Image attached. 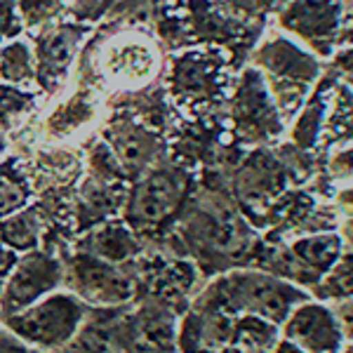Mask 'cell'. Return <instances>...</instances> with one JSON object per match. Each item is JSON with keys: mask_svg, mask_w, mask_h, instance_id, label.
I'll return each instance as SVG.
<instances>
[{"mask_svg": "<svg viewBox=\"0 0 353 353\" xmlns=\"http://www.w3.org/2000/svg\"><path fill=\"white\" fill-rule=\"evenodd\" d=\"M254 68L264 78L285 123L297 116L323 76V61L283 31L261 41L254 52Z\"/></svg>", "mask_w": 353, "mask_h": 353, "instance_id": "1", "label": "cell"}, {"mask_svg": "<svg viewBox=\"0 0 353 353\" xmlns=\"http://www.w3.org/2000/svg\"><path fill=\"white\" fill-rule=\"evenodd\" d=\"M85 321V301L71 290H54L26 309L3 316V327L36 349L57 353L78 337Z\"/></svg>", "mask_w": 353, "mask_h": 353, "instance_id": "2", "label": "cell"}, {"mask_svg": "<svg viewBox=\"0 0 353 353\" xmlns=\"http://www.w3.org/2000/svg\"><path fill=\"white\" fill-rule=\"evenodd\" d=\"M217 288L224 309L245 311L269 323H285L294 306L301 304V292L264 273H233Z\"/></svg>", "mask_w": 353, "mask_h": 353, "instance_id": "3", "label": "cell"}, {"mask_svg": "<svg viewBox=\"0 0 353 353\" xmlns=\"http://www.w3.org/2000/svg\"><path fill=\"white\" fill-rule=\"evenodd\" d=\"M341 17V0H288L278 17V26L318 59H327L337 52Z\"/></svg>", "mask_w": 353, "mask_h": 353, "instance_id": "4", "label": "cell"}, {"mask_svg": "<svg viewBox=\"0 0 353 353\" xmlns=\"http://www.w3.org/2000/svg\"><path fill=\"white\" fill-rule=\"evenodd\" d=\"M231 118L236 132L250 141H273L285 132V121L254 66L245 68L231 92Z\"/></svg>", "mask_w": 353, "mask_h": 353, "instance_id": "5", "label": "cell"}, {"mask_svg": "<svg viewBox=\"0 0 353 353\" xmlns=\"http://www.w3.org/2000/svg\"><path fill=\"white\" fill-rule=\"evenodd\" d=\"M161 66L156 43L141 33H121L109 38L97 52V68L113 88L137 90L153 81Z\"/></svg>", "mask_w": 353, "mask_h": 353, "instance_id": "6", "label": "cell"}, {"mask_svg": "<svg viewBox=\"0 0 353 353\" xmlns=\"http://www.w3.org/2000/svg\"><path fill=\"white\" fill-rule=\"evenodd\" d=\"M176 101L184 106H205L219 99L229 78H224V61L210 52H186L172 61L168 76Z\"/></svg>", "mask_w": 353, "mask_h": 353, "instance_id": "7", "label": "cell"}, {"mask_svg": "<svg viewBox=\"0 0 353 353\" xmlns=\"http://www.w3.org/2000/svg\"><path fill=\"white\" fill-rule=\"evenodd\" d=\"M61 281V266L54 257L45 252H28L14 264L0 292V316H10L33 301L43 299L45 294L54 292Z\"/></svg>", "mask_w": 353, "mask_h": 353, "instance_id": "8", "label": "cell"}, {"mask_svg": "<svg viewBox=\"0 0 353 353\" xmlns=\"http://www.w3.org/2000/svg\"><path fill=\"white\" fill-rule=\"evenodd\" d=\"M71 281V292L92 306H121L132 297L130 278L123 276L111 261H104L94 254L73 261Z\"/></svg>", "mask_w": 353, "mask_h": 353, "instance_id": "9", "label": "cell"}, {"mask_svg": "<svg viewBox=\"0 0 353 353\" xmlns=\"http://www.w3.org/2000/svg\"><path fill=\"white\" fill-rule=\"evenodd\" d=\"M83 36L85 28L81 26L45 24L41 28L33 41V59H36V81H41L43 88L54 90L64 81Z\"/></svg>", "mask_w": 353, "mask_h": 353, "instance_id": "10", "label": "cell"}, {"mask_svg": "<svg viewBox=\"0 0 353 353\" xmlns=\"http://www.w3.org/2000/svg\"><path fill=\"white\" fill-rule=\"evenodd\" d=\"M285 339L304 353H339L346 337L334 311L301 301L285 321Z\"/></svg>", "mask_w": 353, "mask_h": 353, "instance_id": "11", "label": "cell"}, {"mask_svg": "<svg viewBox=\"0 0 353 353\" xmlns=\"http://www.w3.org/2000/svg\"><path fill=\"white\" fill-rule=\"evenodd\" d=\"M181 201V186L172 174H149L130 196L128 217L134 224H156L168 217Z\"/></svg>", "mask_w": 353, "mask_h": 353, "instance_id": "12", "label": "cell"}, {"mask_svg": "<svg viewBox=\"0 0 353 353\" xmlns=\"http://www.w3.org/2000/svg\"><path fill=\"white\" fill-rule=\"evenodd\" d=\"M97 113H99V99H97L92 90L71 92L45 116V137L52 141L71 139L73 134L92 128V123L97 121Z\"/></svg>", "mask_w": 353, "mask_h": 353, "instance_id": "13", "label": "cell"}, {"mask_svg": "<svg viewBox=\"0 0 353 353\" xmlns=\"http://www.w3.org/2000/svg\"><path fill=\"white\" fill-rule=\"evenodd\" d=\"M339 81V76H321V81L313 88V92L306 97V101L301 104L297 116L292 118V128H290V139L297 149L311 151L321 144L323 125H325V113L330 104V92H332L334 83Z\"/></svg>", "mask_w": 353, "mask_h": 353, "instance_id": "14", "label": "cell"}, {"mask_svg": "<svg viewBox=\"0 0 353 353\" xmlns=\"http://www.w3.org/2000/svg\"><path fill=\"white\" fill-rule=\"evenodd\" d=\"M353 144V88L346 81H337L330 92V104L323 125V149H339Z\"/></svg>", "mask_w": 353, "mask_h": 353, "instance_id": "15", "label": "cell"}, {"mask_svg": "<svg viewBox=\"0 0 353 353\" xmlns=\"http://www.w3.org/2000/svg\"><path fill=\"white\" fill-rule=\"evenodd\" d=\"M341 241L337 236H311L292 245V257L301 269L330 271L339 259Z\"/></svg>", "mask_w": 353, "mask_h": 353, "instance_id": "16", "label": "cell"}, {"mask_svg": "<svg viewBox=\"0 0 353 353\" xmlns=\"http://www.w3.org/2000/svg\"><path fill=\"white\" fill-rule=\"evenodd\" d=\"M0 81L26 88L36 81V59L26 43L12 41L0 48Z\"/></svg>", "mask_w": 353, "mask_h": 353, "instance_id": "17", "label": "cell"}, {"mask_svg": "<svg viewBox=\"0 0 353 353\" xmlns=\"http://www.w3.org/2000/svg\"><path fill=\"white\" fill-rule=\"evenodd\" d=\"M92 243V252L97 250V257L104 261H121L134 252L132 233L123 229V226H106L104 231L97 233Z\"/></svg>", "mask_w": 353, "mask_h": 353, "instance_id": "18", "label": "cell"}, {"mask_svg": "<svg viewBox=\"0 0 353 353\" xmlns=\"http://www.w3.org/2000/svg\"><path fill=\"white\" fill-rule=\"evenodd\" d=\"M111 144L116 146L118 158L125 165H132V168H139L146 161H151L153 156V146H151V137H144L139 130L132 128H123L118 130L116 139H111Z\"/></svg>", "mask_w": 353, "mask_h": 353, "instance_id": "19", "label": "cell"}, {"mask_svg": "<svg viewBox=\"0 0 353 353\" xmlns=\"http://www.w3.org/2000/svg\"><path fill=\"white\" fill-rule=\"evenodd\" d=\"M33 101H36L33 92H21V90L0 85V125L10 128L17 121H21L33 109Z\"/></svg>", "mask_w": 353, "mask_h": 353, "instance_id": "20", "label": "cell"}, {"mask_svg": "<svg viewBox=\"0 0 353 353\" xmlns=\"http://www.w3.org/2000/svg\"><path fill=\"white\" fill-rule=\"evenodd\" d=\"M36 238H38V229L28 214H21V217H14L5 221V224H0V241L8 245V248L28 250L33 248Z\"/></svg>", "mask_w": 353, "mask_h": 353, "instance_id": "21", "label": "cell"}, {"mask_svg": "<svg viewBox=\"0 0 353 353\" xmlns=\"http://www.w3.org/2000/svg\"><path fill=\"white\" fill-rule=\"evenodd\" d=\"M17 8H19V14L24 24L45 26L52 21L54 14H59L61 0H17Z\"/></svg>", "mask_w": 353, "mask_h": 353, "instance_id": "22", "label": "cell"}, {"mask_svg": "<svg viewBox=\"0 0 353 353\" xmlns=\"http://www.w3.org/2000/svg\"><path fill=\"white\" fill-rule=\"evenodd\" d=\"M24 203H26V191L19 186V181L10 179L8 174H0V217L14 212Z\"/></svg>", "mask_w": 353, "mask_h": 353, "instance_id": "23", "label": "cell"}, {"mask_svg": "<svg viewBox=\"0 0 353 353\" xmlns=\"http://www.w3.org/2000/svg\"><path fill=\"white\" fill-rule=\"evenodd\" d=\"M327 170L334 179H353V144L339 146L330 153Z\"/></svg>", "mask_w": 353, "mask_h": 353, "instance_id": "24", "label": "cell"}, {"mask_svg": "<svg viewBox=\"0 0 353 353\" xmlns=\"http://www.w3.org/2000/svg\"><path fill=\"white\" fill-rule=\"evenodd\" d=\"M21 14L17 8V0H0V36H14L21 31Z\"/></svg>", "mask_w": 353, "mask_h": 353, "instance_id": "25", "label": "cell"}, {"mask_svg": "<svg viewBox=\"0 0 353 353\" xmlns=\"http://www.w3.org/2000/svg\"><path fill=\"white\" fill-rule=\"evenodd\" d=\"M0 353H48V351H41V349H36V346L26 344V341L14 337L10 330H5L0 325Z\"/></svg>", "mask_w": 353, "mask_h": 353, "instance_id": "26", "label": "cell"}, {"mask_svg": "<svg viewBox=\"0 0 353 353\" xmlns=\"http://www.w3.org/2000/svg\"><path fill=\"white\" fill-rule=\"evenodd\" d=\"M332 68L334 73H339L341 81H351L353 78V43L339 48L337 52L332 54Z\"/></svg>", "mask_w": 353, "mask_h": 353, "instance_id": "27", "label": "cell"}, {"mask_svg": "<svg viewBox=\"0 0 353 353\" xmlns=\"http://www.w3.org/2000/svg\"><path fill=\"white\" fill-rule=\"evenodd\" d=\"M330 271H332V276L341 283V288H353V254H346V257L339 254V259L334 261V266Z\"/></svg>", "mask_w": 353, "mask_h": 353, "instance_id": "28", "label": "cell"}, {"mask_svg": "<svg viewBox=\"0 0 353 353\" xmlns=\"http://www.w3.org/2000/svg\"><path fill=\"white\" fill-rule=\"evenodd\" d=\"M334 316H337L344 337H353V301H344V304L334 311Z\"/></svg>", "mask_w": 353, "mask_h": 353, "instance_id": "29", "label": "cell"}, {"mask_svg": "<svg viewBox=\"0 0 353 353\" xmlns=\"http://www.w3.org/2000/svg\"><path fill=\"white\" fill-rule=\"evenodd\" d=\"M337 205H339L341 214L353 219V186H346V189H341L337 193Z\"/></svg>", "mask_w": 353, "mask_h": 353, "instance_id": "30", "label": "cell"}, {"mask_svg": "<svg viewBox=\"0 0 353 353\" xmlns=\"http://www.w3.org/2000/svg\"><path fill=\"white\" fill-rule=\"evenodd\" d=\"M346 233H349V238H351V241H353V219L349 221V229H346Z\"/></svg>", "mask_w": 353, "mask_h": 353, "instance_id": "31", "label": "cell"}, {"mask_svg": "<svg viewBox=\"0 0 353 353\" xmlns=\"http://www.w3.org/2000/svg\"><path fill=\"white\" fill-rule=\"evenodd\" d=\"M341 5H344V8H349V5H353V0H341Z\"/></svg>", "mask_w": 353, "mask_h": 353, "instance_id": "32", "label": "cell"}, {"mask_svg": "<svg viewBox=\"0 0 353 353\" xmlns=\"http://www.w3.org/2000/svg\"><path fill=\"white\" fill-rule=\"evenodd\" d=\"M3 146H5V141H3V137H0V153H3Z\"/></svg>", "mask_w": 353, "mask_h": 353, "instance_id": "33", "label": "cell"}, {"mask_svg": "<svg viewBox=\"0 0 353 353\" xmlns=\"http://www.w3.org/2000/svg\"><path fill=\"white\" fill-rule=\"evenodd\" d=\"M346 83H349V85H351V88H353V78H351V81H346Z\"/></svg>", "mask_w": 353, "mask_h": 353, "instance_id": "34", "label": "cell"}, {"mask_svg": "<svg viewBox=\"0 0 353 353\" xmlns=\"http://www.w3.org/2000/svg\"><path fill=\"white\" fill-rule=\"evenodd\" d=\"M0 48H3V36H0Z\"/></svg>", "mask_w": 353, "mask_h": 353, "instance_id": "35", "label": "cell"}]
</instances>
